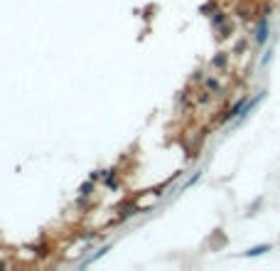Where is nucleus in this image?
Instances as JSON below:
<instances>
[{"instance_id":"obj_1","label":"nucleus","mask_w":280,"mask_h":271,"mask_svg":"<svg viewBox=\"0 0 280 271\" xmlns=\"http://www.w3.org/2000/svg\"><path fill=\"white\" fill-rule=\"evenodd\" d=\"M268 37H270L268 17H261V20H258V25H256V35H253V40H256V44H266Z\"/></svg>"},{"instance_id":"obj_2","label":"nucleus","mask_w":280,"mask_h":271,"mask_svg":"<svg viewBox=\"0 0 280 271\" xmlns=\"http://www.w3.org/2000/svg\"><path fill=\"white\" fill-rule=\"evenodd\" d=\"M270 249H273V247H270V244H258V247H251V249H246V252H243V257H261V254H266V252H270Z\"/></svg>"},{"instance_id":"obj_3","label":"nucleus","mask_w":280,"mask_h":271,"mask_svg":"<svg viewBox=\"0 0 280 271\" xmlns=\"http://www.w3.org/2000/svg\"><path fill=\"white\" fill-rule=\"evenodd\" d=\"M79 192H81V195H91V192H94V180H91V178H89V183H84V185L79 187Z\"/></svg>"},{"instance_id":"obj_4","label":"nucleus","mask_w":280,"mask_h":271,"mask_svg":"<svg viewBox=\"0 0 280 271\" xmlns=\"http://www.w3.org/2000/svg\"><path fill=\"white\" fill-rule=\"evenodd\" d=\"M106 187H116V170H106Z\"/></svg>"},{"instance_id":"obj_5","label":"nucleus","mask_w":280,"mask_h":271,"mask_svg":"<svg viewBox=\"0 0 280 271\" xmlns=\"http://www.w3.org/2000/svg\"><path fill=\"white\" fill-rule=\"evenodd\" d=\"M224 20H226V15L224 13H214V17H211V22L219 28V25H224Z\"/></svg>"},{"instance_id":"obj_6","label":"nucleus","mask_w":280,"mask_h":271,"mask_svg":"<svg viewBox=\"0 0 280 271\" xmlns=\"http://www.w3.org/2000/svg\"><path fill=\"white\" fill-rule=\"evenodd\" d=\"M224 64H226V55H219L214 59V67H224Z\"/></svg>"},{"instance_id":"obj_7","label":"nucleus","mask_w":280,"mask_h":271,"mask_svg":"<svg viewBox=\"0 0 280 271\" xmlns=\"http://www.w3.org/2000/svg\"><path fill=\"white\" fill-rule=\"evenodd\" d=\"M207 86H209L211 91H219V82L216 79H207Z\"/></svg>"}]
</instances>
